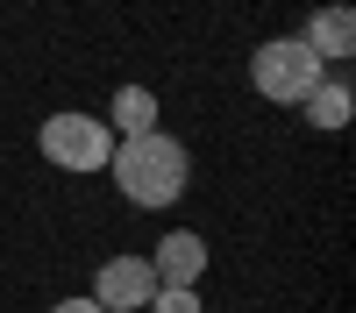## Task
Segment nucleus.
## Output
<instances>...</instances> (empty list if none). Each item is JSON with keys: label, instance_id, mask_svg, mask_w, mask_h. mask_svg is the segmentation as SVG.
<instances>
[{"label": "nucleus", "instance_id": "7", "mask_svg": "<svg viewBox=\"0 0 356 313\" xmlns=\"http://www.w3.org/2000/svg\"><path fill=\"white\" fill-rule=\"evenodd\" d=\"M300 107H307V121H314L321 135H342V128H349V114H356V93H349V78H321Z\"/></svg>", "mask_w": 356, "mask_h": 313}, {"label": "nucleus", "instance_id": "3", "mask_svg": "<svg viewBox=\"0 0 356 313\" xmlns=\"http://www.w3.org/2000/svg\"><path fill=\"white\" fill-rule=\"evenodd\" d=\"M36 150H43V164H57V171H107L114 128L100 121V114H50V121L36 128Z\"/></svg>", "mask_w": 356, "mask_h": 313}, {"label": "nucleus", "instance_id": "1", "mask_svg": "<svg viewBox=\"0 0 356 313\" xmlns=\"http://www.w3.org/2000/svg\"><path fill=\"white\" fill-rule=\"evenodd\" d=\"M114 192L129 199V207H171V199H186L193 185V157H186V142L150 128V135H114Z\"/></svg>", "mask_w": 356, "mask_h": 313}, {"label": "nucleus", "instance_id": "2", "mask_svg": "<svg viewBox=\"0 0 356 313\" xmlns=\"http://www.w3.org/2000/svg\"><path fill=\"white\" fill-rule=\"evenodd\" d=\"M321 78H328V65H321L300 36H271V43L250 50V85L264 100H278V107H300Z\"/></svg>", "mask_w": 356, "mask_h": 313}, {"label": "nucleus", "instance_id": "6", "mask_svg": "<svg viewBox=\"0 0 356 313\" xmlns=\"http://www.w3.org/2000/svg\"><path fill=\"white\" fill-rule=\"evenodd\" d=\"M300 43L321 57V65H342V57L356 50V15L342 8V0H328V8H314L307 28H300Z\"/></svg>", "mask_w": 356, "mask_h": 313}, {"label": "nucleus", "instance_id": "8", "mask_svg": "<svg viewBox=\"0 0 356 313\" xmlns=\"http://www.w3.org/2000/svg\"><path fill=\"white\" fill-rule=\"evenodd\" d=\"M107 128L114 135H150L157 128V93L150 85H122V93L107 100Z\"/></svg>", "mask_w": 356, "mask_h": 313}, {"label": "nucleus", "instance_id": "10", "mask_svg": "<svg viewBox=\"0 0 356 313\" xmlns=\"http://www.w3.org/2000/svg\"><path fill=\"white\" fill-rule=\"evenodd\" d=\"M50 313H107V306H100V299H86V292H79V299H57Z\"/></svg>", "mask_w": 356, "mask_h": 313}, {"label": "nucleus", "instance_id": "9", "mask_svg": "<svg viewBox=\"0 0 356 313\" xmlns=\"http://www.w3.org/2000/svg\"><path fill=\"white\" fill-rule=\"evenodd\" d=\"M150 313H200V292H186V285H157Z\"/></svg>", "mask_w": 356, "mask_h": 313}, {"label": "nucleus", "instance_id": "4", "mask_svg": "<svg viewBox=\"0 0 356 313\" xmlns=\"http://www.w3.org/2000/svg\"><path fill=\"white\" fill-rule=\"evenodd\" d=\"M93 299L107 313H143L157 299V271H150V256H107L100 278H93Z\"/></svg>", "mask_w": 356, "mask_h": 313}, {"label": "nucleus", "instance_id": "5", "mask_svg": "<svg viewBox=\"0 0 356 313\" xmlns=\"http://www.w3.org/2000/svg\"><path fill=\"white\" fill-rule=\"evenodd\" d=\"M150 271H157V285H186V292H200V278H207V242L193 235V228H171V235L150 249Z\"/></svg>", "mask_w": 356, "mask_h": 313}]
</instances>
